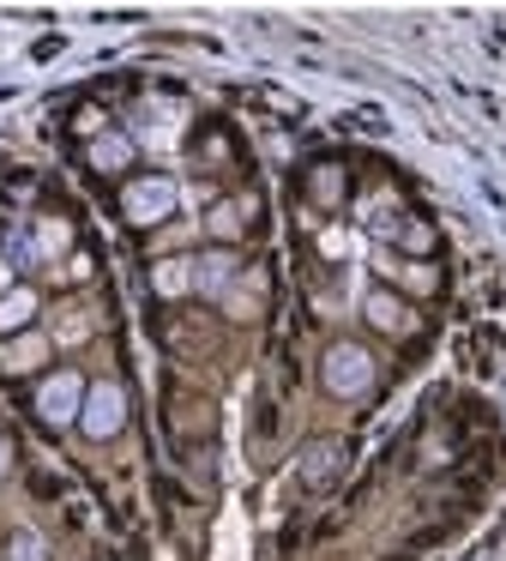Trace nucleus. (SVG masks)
<instances>
[{
  "label": "nucleus",
  "instance_id": "obj_1",
  "mask_svg": "<svg viewBox=\"0 0 506 561\" xmlns=\"http://www.w3.org/2000/svg\"><path fill=\"white\" fill-rule=\"evenodd\" d=\"M320 380L332 399H361V392L373 387V356L361 351V344H332L320 363Z\"/></svg>",
  "mask_w": 506,
  "mask_h": 561
},
{
  "label": "nucleus",
  "instance_id": "obj_2",
  "mask_svg": "<svg viewBox=\"0 0 506 561\" xmlns=\"http://www.w3.org/2000/svg\"><path fill=\"white\" fill-rule=\"evenodd\" d=\"M181 187L169 182V175H139V182L120 187V218L127 224H163L169 211H175Z\"/></svg>",
  "mask_w": 506,
  "mask_h": 561
},
{
  "label": "nucleus",
  "instance_id": "obj_3",
  "mask_svg": "<svg viewBox=\"0 0 506 561\" xmlns=\"http://www.w3.org/2000/svg\"><path fill=\"white\" fill-rule=\"evenodd\" d=\"M120 423H127V392L115 380H91L84 404H79V428L91 440H108V435H120Z\"/></svg>",
  "mask_w": 506,
  "mask_h": 561
},
{
  "label": "nucleus",
  "instance_id": "obj_4",
  "mask_svg": "<svg viewBox=\"0 0 506 561\" xmlns=\"http://www.w3.org/2000/svg\"><path fill=\"white\" fill-rule=\"evenodd\" d=\"M79 404H84V380L72 375V368H60V375H48L43 387H36V416L43 423H79Z\"/></svg>",
  "mask_w": 506,
  "mask_h": 561
},
{
  "label": "nucleus",
  "instance_id": "obj_5",
  "mask_svg": "<svg viewBox=\"0 0 506 561\" xmlns=\"http://www.w3.org/2000/svg\"><path fill=\"white\" fill-rule=\"evenodd\" d=\"M361 320L380 332H392V339H404L410 327H416V314H410V302H398L392 290H361Z\"/></svg>",
  "mask_w": 506,
  "mask_h": 561
},
{
  "label": "nucleus",
  "instance_id": "obj_6",
  "mask_svg": "<svg viewBox=\"0 0 506 561\" xmlns=\"http://www.w3.org/2000/svg\"><path fill=\"white\" fill-rule=\"evenodd\" d=\"M48 344H55L48 332H19V339L0 344V368H7V375H31V368L48 356Z\"/></svg>",
  "mask_w": 506,
  "mask_h": 561
},
{
  "label": "nucleus",
  "instance_id": "obj_7",
  "mask_svg": "<svg viewBox=\"0 0 506 561\" xmlns=\"http://www.w3.org/2000/svg\"><path fill=\"white\" fill-rule=\"evenodd\" d=\"M361 230L380 236V242H398V230H404V218H398V199H392V194L361 199Z\"/></svg>",
  "mask_w": 506,
  "mask_h": 561
},
{
  "label": "nucleus",
  "instance_id": "obj_8",
  "mask_svg": "<svg viewBox=\"0 0 506 561\" xmlns=\"http://www.w3.org/2000/svg\"><path fill=\"white\" fill-rule=\"evenodd\" d=\"M229 284H235V260H229V254H199V260H193V290L223 296Z\"/></svg>",
  "mask_w": 506,
  "mask_h": 561
},
{
  "label": "nucleus",
  "instance_id": "obj_9",
  "mask_svg": "<svg viewBox=\"0 0 506 561\" xmlns=\"http://www.w3.org/2000/svg\"><path fill=\"white\" fill-rule=\"evenodd\" d=\"M151 290H157V296H187V290H193V254L157 260V266H151Z\"/></svg>",
  "mask_w": 506,
  "mask_h": 561
},
{
  "label": "nucleus",
  "instance_id": "obj_10",
  "mask_svg": "<svg viewBox=\"0 0 506 561\" xmlns=\"http://www.w3.org/2000/svg\"><path fill=\"white\" fill-rule=\"evenodd\" d=\"M31 320H36V296L31 290H7V296H0V339H19Z\"/></svg>",
  "mask_w": 506,
  "mask_h": 561
},
{
  "label": "nucleus",
  "instance_id": "obj_11",
  "mask_svg": "<svg viewBox=\"0 0 506 561\" xmlns=\"http://www.w3.org/2000/svg\"><path fill=\"white\" fill-rule=\"evenodd\" d=\"M91 163H96V170H108V175L127 170V163H133V139L115 134V127H108V134H96L91 139Z\"/></svg>",
  "mask_w": 506,
  "mask_h": 561
},
{
  "label": "nucleus",
  "instance_id": "obj_12",
  "mask_svg": "<svg viewBox=\"0 0 506 561\" xmlns=\"http://www.w3.org/2000/svg\"><path fill=\"white\" fill-rule=\"evenodd\" d=\"M31 242H36V260H55V254H67V248H72V230L60 218H43Z\"/></svg>",
  "mask_w": 506,
  "mask_h": 561
},
{
  "label": "nucleus",
  "instance_id": "obj_13",
  "mask_svg": "<svg viewBox=\"0 0 506 561\" xmlns=\"http://www.w3.org/2000/svg\"><path fill=\"white\" fill-rule=\"evenodd\" d=\"M332 465H337V447H308L301 453V477H308V483H325Z\"/></svg>",
  "mask_w": 506,
  "mask_h": 561
},
{
  "label": "nucleus",
  "instance_id": "obj_14",
  "mask_svg": "<svg viewBox=\"0 0 506 561\" xmlns=\"http://www.w3.org/2000/svg\"><path fill=\"white\" fill-rule=\"evenodd\" d=\"M308 194L320 199V206H337V199H344V175H337V170H313Z\"/></svg>",
  "mask_w": 506,
  "mask_h": 561
},
{
  "label": "nucleus",
  "instance_id": "obj_15",
  "mask_svg": "<svg viewBox=\"0 0 506 561\" xmlns=\"http://www.w3.org/2000/svg\"><path fill=\"white\" fill-rule=\"evenodd\" d=\"M398 248H404V254H428L434 248V230L422 218H404V230H398Z\"/></svg>",
  "mask_w": 506,
  "mask_h": 561
},
{
  "label": "nucleus",
  "instance_id": "obj_16",
  "mask_svg": "<svg viewBox=\"0 0 506 561\" xmlns=\"http://www.w3.org/2000/svg\"><path fill=\"white\" fill-rule=\"evenodd\" d=\"M7 561H48L43 537H36V531H12V543H7Z\"/></svg>",
  "mask_w": 506,
  "mask_h": 561
},
{
  "label": "nucleus",
  "instance_id": "obj_17",
  "mask_svg": "<svg viewBox=\"0 0 506 561\" xmlns=\"http://www.w3.org/2000/svg\"><path fill=\"white\" fill-rule=\"evenodd\" d=\"M386 272H392V278L404 284V290H416V296H428V290H434V272H428V266H416V260H410V266H386Z\"/></svg>",
  "mask_w": 506,
  "mask_h": 561
},
{
  "label": "nucleus",
  "instance_id": "obj_18",
  "mask_svg": "<svg viewBox=\"0 0 506 561\" xmlns=\"http://www.w3.org/2000/svg\"><path fill=\"white\" fill-rule=\"evenodd\" d=\"M205 224H211V236H235L241 230V206H217Z\"/></svg>",
  "mask_w": 506,
  "mask_h": 561
},
{
  "label": "nucleus",
  "instance_id": "obj_19",
  "mask_svg": "<svg viewBox=\"0 0 506 561\" xmlns=\"http://www.w3.org/2000/svg\"><path fill=\"white\" fill-rule=\"evenodd\" d=\"M84 332H91V327H84V314H60V327H55V339H60V344H79V339H84Z\"/></svg>",
  "mask_w": 506,
  "mask_h": 561
},
{
  "label": "nucleus",
  "instance_id": "obj_20",
  "mask_svg": "<svg viewBox=\"0 0 506 561\" xmlns=\"http://www.w3.org/2000/svg\"><path fill=\"white\" fill-rule=\"evenodd\" d=\"M31 260H36V242H31V236H12V272L31 266Z\"/></svg>",
  "mask_w": 506,
  "mask_h": 561
},
{
  "label": "nucleus",
  "instance_id": "obj_21",
  "mask_svg": "<svg viewBox=\"0 0 506 561\" xmlns=\"http://www.w3.org/2000/svg\"><path fill=\"white\" fill-rule=\"evenodd\" d=\"M19 290V272H12V260H0V296Z\"/></svg>",
  "mask_w": 506,
  "mask_h": 561
},
{
  "label": "nucleus",
  "instance_id": "obj_22",
  "mask_svg": "<svg viewBox=\"0 0 506 561\" xmlns=\"http://www.w3.org/2000/svg\"><path fill=\"white\" fill-rule=\"evenodd\" d=\"M7 471H12V440L0 435V477H7Z\"/></svg>",
  "mask_w": 506,
  "mask_h": 561
}]
</instances>
